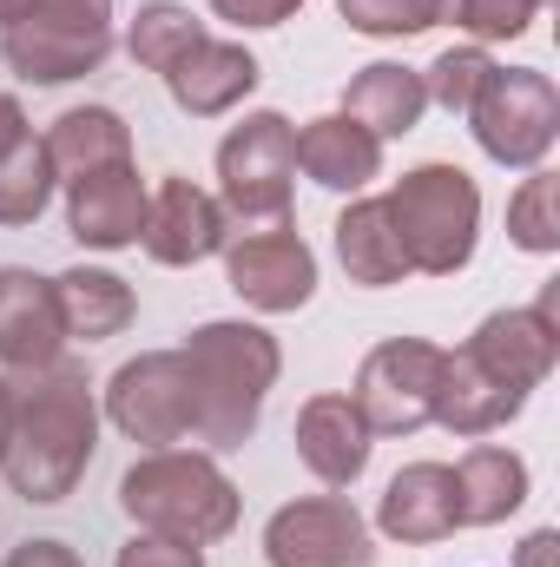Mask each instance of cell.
Returning a JSON list of instances; mask_svg holds the SVG:
<instances>
[{
  "instance_id": "cell-1",
  "label": "cell",
  "mask_w": 560,
  "mask_h": 567,
  "mask_svg": "<svg viewBox=\"0 0 560 567\" xmlns=\"http://www.w3.org/2000/svg\"><path fill=\"white\" fill-rule=\"evenodd\" d=\"M100 449V403L80 363H53L40 377H27V390H13V435H7V482L13 495L53 508L80 488L86 462Z\"/></svg>"
},
{
  "instance_id": "cell-2",
  "label": "cell",
  "mask_w": 560,
  "mask_h": 567,
  "mask_svg": "<svg viewBox=\"0 0 560 567\" xmlns=\"http://www.w3.org/2000/svg\"><path fill=\"white\" fill-rule=\"evenodd\" d=\"M185 370H191V403H198V423L191 435L225 455V449H245L258 435L265 416V396L283 370V350L265 323H198L185 337Z\"/></svg>"
},
{
  "instance_id": "cell-3",
  "label": "cell",
  "mask_w": 560,
  "mask_h": 567,
  "mask_svg": "<svg viewBox=\"0 0 560 567\" xmlns=\"http://www.w3.org/2000/svg\"><path fill=\"white\" fill-rule=\"evenodd\" d=\"M120 508L139 522L145 535L211 548V542H225L238 528L245 495L218 468V455H198V449H145L139 462L120 475Z\"/></svg>"
},
{
  "instance_id": "cell-4",
  "label": "cell",
  "mask_w": 560,
  "mask_h": 567,
  "mask_svg": "<svg viewBox=\"0 0 560 567\" xmlns=\"http://www.w3.org/2000/svg\"><path fill=\"white\" fill-rule=\"evenodd\" d=\"M383 212H390V231L409 258V278H455L481 245V185L448 158L409 165L390 185Z\"/></svg>"
},
{
  "instance_id": "cell-5",
  "label": "cell",
  "mask_w": 560,
  "mask_h": 567,
  "mask_svg": "<svg viewBox=\"0 0 560 567\" xmlns=\"http://www.w3.org/2000/svg\"><path fill=\"white\" fill-rule=\"evenodd\" d=\"M113 0H33L13 27H0V60L33 86L86 80L113 60Z\"/></svg>"
},
{
  "instance_id": "cell-6",
  "label": "cell",
  "mask_w": 560,
  "mask_h": 567,
  "mask_svg": "<svg viewBox=\"0 0 560 567\" xmlns=\"http://www.w3.org/2000/svg\"><path fill=\"white\" fill-rule=\"evenodd\" d=\"M468 133L495 165L535 172L560 140V86L541 66H495L468 106Z\"/></svg>"
},
{
  "instance_id": "cell-7",
  "label": "cell",
  "mask_w": 560,
  "mask_h": 567,
  "mask_svg": "<svg viewBox=\"0 0 560 567\" xmlns=\"http://www.w3.org/2000/svg\"><path fill=\"white\" fill-rule=\"evenodd\" d=\"M290 198H297V126L283 113H245L218 145V205H225V218L290 225Z\"/></svg>"
},
{
  "instance_id": "cell-8",
  "label": "cell",
  "mask_w": 560,
  "mask_h": 567,
  "mask_svg": "<svg viewBox=\"0 0 560 567\" xmlns=\"http://www.w3.org/2000/svg\"><path fill=\"white\" fill-rule=\"evenodd\" d=\"M435 377H442V343L390 337L363 357L350 403L370 423V435H416L435 423Z\"/></svg>"
},
{
  "instance_id": "cell-9",
  "label": "cell",
  "mask_w": 560,
  "mask_h": 567,
  "mask_svg": "<svg viewBox=\"0 0 560 567\" xmlns=\"http://www.w3.org/2000/svg\"><path fill=\"white\" fill-rule=\"evenodd\" d=\"M106 423L145 442V449H178L198 423L185 357L178 350H145L133 363H120L113 383H106Z\"/></svg>"
},
{
  "instance_id": "cell-10",
  "label": "cell",
  "mask_w": 560,
  "mask_h": 567,
  "mask_svg": "<svg viewBox=\"0 0 560 567\" xmlns=\"http://www.w3.org/2000/svg\"><path fill=\"white\" fill-rule=\"evenodd\" d=\"M271 567H376V535L350 495H297L265 522Z\"/></svg>"
},
{
  "instance_id": "cell-11",
  "label": "cell",
  "mask_w": 560,
  "mask_h": 567,
  "mask_svg": "<svg viewBox=\"0 0 560 567\" xmlns=\"http://www.w3.org/2000/svg\"><path fill=\"white\" fill-rule=\"evenodd\" d=\"M218 258H225V284H231L251 310H265V317H290V310H303V303L317 297V251L303 245L297 225L245 231V238H231Z\"/></svg>"
},
{
  "instance_id": "cell-12",
  "label": "cell",
  "mask_w": 560,
  "mask_h": 567,
  "mask_svg": "<svg viewBox=\"0 0 560 567\" xmlns=\"http://www.w3.org/2000/svg\"><path fill=\"white\" fill-rule=\"evenodd\" d=\"M554 303H560V284H548L528 310H495V317H481V330H475L462 350H468L495 383H508V390L535 396V390L554 377V363H560Z\"/></svg>"
},
{
  "instance_id": "cell-13",
  "label": "cell",
  "mask_w": 560,
  "mask_h": 567,
  "mask_svg": "<svg viewBox=\"0 0 560 567\" xmlns=\"http://www.w3.org/2000/svg\"><path fill=\"white\" fill-rule=\"evenodd\" d=\"M145 258L165 265V271H185V265H205L231 245V218L225 205L191 185V178H158L152 198H145V231H139Z\"/></svg>"
},
{
  "instance_id": "cell-14",
  "label": "cell",
  "mask_w": 560,
  "mask_h": 567,
  "mask_svg": "<svg viewBox=\"0 0 560 567\" xmlns=\"http://www.w3.org/2000/svg\"><path fill=\"white\" fill-rule=\"evenodd\" d=\"M165 93H172V106L178 113H191V120H225L231 106H245L251 93H258V80H265V66H258V53L251 47H238V40H191L165 73Z\"/></svg>"
},
{
  "instance_id": "cell-15",
  "label": "cell",
  "mask_w": 560,
  "mask_h": 567,
  "mask_svg": "<svg viewBox=\"0 0 560 567\" xmlns=\"http://www.w3.org/2000/svg\"><path fill=\"white\" fill-rule=\"evenodd\" d=\"M145 178L139 165H100L86 178H66V231L86 251H133L145 231Z\"/></svg>"
},
{
  "instance_id": "cell-16",
  "label": "cell",
  "mask_w": 560,
  "mask_h": 567,
  "mask_svg": "<svg viewBox=\"0 0 560 567\" xmlns=\"http://www.w3.org/2000/svg\"><path fill=\"white\" fill-rule=\"evenodd\" d=\"M66 357V323L53 303V278L27 265H0V363L20 377H40Z\"/></svg>"
},
{
  "instance_id": "cell-17",
  "label": "cell",
  "mask_w": 560,
  "mask_h": 567,
  "mask_svg": "<svg viewBox=\"0 0 560 567\" xmlns=\"http://www.w3.org/2000/svg\"><path fill=\"white\" fill-rule=\"evenodd\" d=\"M290 442H297V462H303L323 488H336V495H343L350 482H363L370 449H376V435L356 416V403L336 396V390H323V396H310V403L297 410Z\"/></svg>"
},
{
  "instance_id": "cell-18",
  "label": "cell",
  "mask_w": 560,
  "mask_h": 567,
  "mask_svg": "<svg viewBox=\"0 0 560 567\" xmlns=\"http://www.w3.org/2000/svg\"><path fill=\"white\" fill-rule=\"evenodd\" d=\"M462 528L455 515V468L448 462H409L390 475L383 502H376V535L403 542V548H435Z\"/></svg>"
},
{
  "instance_id": "cell-19",
  "label": "cell",
  "mask_w": 560,
  "mask_h": 567,
  "mask_svg": "<svg viewBox=\"0 0 560 567\" xmlns=\"http://www.w3.org/2000/svg\"><path fill=\"white\" fill-rule=\"evenodd\" d=\"M521 410H528V396H521V390L495 383L468 350H442V377H435V423L448 429V435L481 442V435L508 429Z\"/></svg>"
},
{
  "instance_id": "cell-20",
  "label": "cell",
  "mask_w": 560,
  "mask_h": 567,
  "mask_svg": "<svg viewBox=\"0 0 560 567\" xmlns=\"http://www.w3.org/2000/svg\"><path fill=\"white\" fill-rule=\"evenodd\" d=\"M297 172L310 185H323V192H350L356 198V192H370L383 178V140L363 133L343 113H323V120L297 126Z\"/></svg>"
},
{
  "instance_id": "cell-21",
  "label": "cell",
  "mask_w": 560,
  "mask_h": 567,
  "mask_svg": "<svg viewBox=\"0 0 560 567\" xmlns=\"http://www.w3.org/2000/svg\"><path fill=\"white\" fill-rule=\"evenodd\" d=\"M528 488H535V475L508 442H475L455 462V515H462V528H495V522L521 515Z\"/></svg>"
},
{
  "instance_id": "cell-22",
  "label": "cell",
  "mask_w": 560,
  "mask_h": 567,
  "mask_svg": "<svg viewBox=\"0 0 560 567\" xmlns=\"http://www.w3.org/2000/svg\"><path fill=\"white\" fill-rule=\"evenodd\" d=\"M422 113H428V93H422L416 66L376 60V66L350 73V86H343V120H356L363 133H376L383 145L403 140V133H416Z\"/></svg>"
},
{
  "instance_id": "cell-23",
  "label": "cell",
  "mask_w": 560,
  "mask_h": 567,
  "mask_svg": "<svg viewBox=\"0 0 560 567\" xmlns=\"http://www.w3.org/2000/svg\"><path fill=\"white\" fill-rule=\"evenodd\" d=\"M53 303H60V323H66V343H106L120 337L133 317H139V297L120 271H100V265H73L53 278Z\"/></svg>"
},
{
  "instance_id": "cell-24",
  "label": "cell",
  "mask_w": 560,
  "mask_h": 567,
  "mask_svg": "<svg viewBox=\"0 0 560 567\" xmlns=\"http://www.w3.org/2000/svg\"><path fill=\"white\" fill-rule=\"evenodd\" d=\"M336 265L363 290H390V284L409 278V258H403V245L390 231L383 198H350V212L336 218Z\"/></svg>"
},
{
  "instance_id": "cell-25",
  "label": "cell",
  "mask_w": 560,
  "mask_h": 567,
  "mask_svg": "<svg viewBox=\"0 0 560 567\" xmlns=\"http://www.w3.org/2000/svg\"><path fill=\"white\" fill-rule=\"evenodd\" d=\"M46 158H53L60 185H66V178H86V172H100V165H126V158H133V126H126L113 106H73V113L53 120Z\"/></svg>"
},
{
  "instance_id": "cell-26",
  "label": "cell",
  "mask_w": 560,
  "mask_h": 567,
  "mask_svg": "<svg viewBox=\"0 0 560 567\" xmlns=\"http://www.w3.org/2000/svg\"><path fill=\"white\" fill-rule=\"evenodd\" d=\"M53 185H60V172H53V158H46V140L27 133V140L0 158V225H7V231L33 225V218L53 205Z\"/></svg>"
},
{
  "instance_id": "cell-27",
  "label": "cell",
  "mask_w": 560,
  "mask_h": 567,
  "mask_svg": "<svg viewBox=\"0 0 560 567\" xmlns=\"http://www.w3.org/2000/svg\"><path fill=\"white\" fill-rule=\"evenodd\" d=\"M191 40H205V20L178 0H145L139 13L126 20V53L139 60L145 73H165Z\"/></svg>"
},
{
  "instance_id": "cell-28",
  "label": "cell",
  "mask_w": 560,
  "mask_h": 567,
  "mask_svg": "<svg viewBox=\"0 0 560 567\" xmlns=\"http://www.w3.org/2000/svg\"><path fill=\"white\" fill-rule=\"evenodd\" d=\"M508 238L535 258H554L560 251V178L548 165H535L521 178V192L508 198Z\"/></svg>"
},
{
  "instance_id": "cell-29",
  "label": "cell",
  "mask_w": 560,
  "mask_h": 567,
  "mask_svg": "<svg viewBox=\"0 0 560 567\" xmlns=\"http://www.w3.org/2000/svg\"><path fill=\"white\" fill-rule=\"evenodd\" d=\"M343 27L350 33H370V40H416L428 27H442L448 0H336Z\"/></svg>"
},
{
  "instance_id": "cell-30",
  "label": "cell",
  "mask_w": 560,
  "mask_h": 567,
  "mask_svg": "<svg viewBox=\"0 0 560 567\" xmlns=\"http://www.w3.org/2000/svg\"><path fill=\"white\" fill-rule=\"evenodd\" d=\"M495 73V60H488V47H448V53H435V66L422 73V93H428V106H442V113H455V120H468V106H475V93H481V80Z\"/></svg>"
},
{
  "instance_id": "cell-31",
  "label": "cell",
  "mask_w": 560,
  "mask_h": 567,
  "mask_svg": "<svg viewBox=\"0 0 560 567\" xmlns=\"http://www.w3.org/2000/svg\"><path fill=\"white\" fill-rule=\"evenodd\" d=\"M442 20H455L475 47H488V40H521L541 20V0H448Z\"/></svg>"
},
{
  "instance_id": "cell-32",
  "label": "cell",
  "mask_w": 560,
  "mask_h": 567,
  "mask_svg": "<svg viewBox=\"0 0 560 567\" xmlns=\"http://www.w3.org/2000/svg\"><path fill=\"white\" fill-rule=\"evenodd\" d=\"M113 567H205V548H191V542H165V535H133L120 555H113Z\"/></svg>"
},
{
  "instance_id": "cell-33",
  "label": "cell",
  "mask_w": 560,
  "mask_h": 567,
  "mask_svg": "<svg viewBox=\"0 0 560 567\" xmlns=\"http://www.w3.org/2000/svg\"><path fill=\"white\" fill-rule=\"evenodd\" d=\"M303 0H211V13L238 33H265V27H283Z\"/></svg>"
},
{
  "instance_id": "cell-34",
  "label": "cell",
  "mask_w": 560,
  "mask_h": 567,
  "mask_svg": "<svg viewBox=\"0 0 560 567\" xmlns=\"http://www.w3.org/2000/svg\"><path fill=\"white\" fill-rule=\"evenodd\" d=\"M0 567H86V561H80L66 542H53V535H46V542H20Z\"/></svg>"
},
{
  "instance_id": "cell-35",
  "label": "cell",
  "mask_w": 560,
  "mask_h": 567,
  "mask_svg": "<svg viewBox=\"0 0 560 567\" xmlns=\"http://www.w3.org/2000/svg\"><path fill=\"white\" fill-rule=\"evenodd\" d=\"M554 555H560V528H535V535L521 542L515 567H554Z\"/></svg>"
},
{
  "instance_id": "cell-36",
  "label": "cell",
  "mask_w": 560,
  "mask_h": 567,
  "mask_svg": "<svg viewBox=\"0 0 560 567\" xmlns=\"http://www.w3.org/2000/svg\"><path fill=\"white\" fill-rule=\"evenodd\" d=\"M27 133H33V126H27V113H20V100H13V93H0V158H7L13 145L27 140Z\"/></svg>"
},
{
  "instance_id": "cell-37",
  "label": "cell",
  "mask_w": 560,
  "mask_h": 567,
  "mask_svg": "<svg viewBox=\"0 0 560 567\" xmlns=\"http://www.w3.org/2000/svg\"><path fill=\"white\" fill-rule=\"evenodd\" d=\"M7 435H13V383L0 377V455H7Z\"/></svg>"
},
{
  "instance_id": "cell-38",
  "label": "cell",
  "mask_w": 560,
  "mask_h": 567,
  "mask_svg": "<svg viewBox=\"0 0 560 567\" xmlns=\"http://www.w3.org/2000/svg\"><path fill=\"white\" fill-rule=\"evenodd\" d=\"M27 7H33V0H0V27H13V20H20Z\"/></svg>"
},
{
  "instance_id": "cell-39",
  "label": "cell",
  "mask_w": 560,
  "mask_h": 567,
  "mask_svg": "<svg viewBox=\"0 0 560 567\" xmlns=\"http://www.w3.org/2000/svg\"><path fill=\"white\" fill-rule=\"evenodd\" d=\"M541 7H554V0H541Z\"/></svg>"
}]
</instances>
